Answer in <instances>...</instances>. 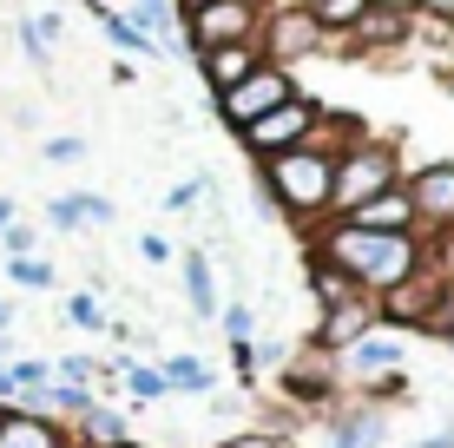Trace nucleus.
<instances>
[{
  "instance_id": "obj_47",
  "label": "nucleus",
  "mask_w": 454,
  "mask_h": 448,
  "mask_svg": "<svg viewBox=\"0 0 454 448\" xmlns=\"http://www.w3.org/2000/svg\"><path fill=\"white\" fill-rule=\"evenodd\" d=\"M113 448H152V442H138V436H125V442H113Z\"/></svg>"
},
{
  "instance_id": "obj_14",
  "label": "nucleus",
  "mask_w": 454,
  "mask_h": 448,
  "mask_svg": "<svg viewBox=\"0 0 454 448\" xmlns=\"http://www.w3.org/2000/svg\"><path fill=\"white\" fill-rule=\"evenodd\" d=\"M0 448H73V428L34 409H0Z\"/></svg>"
},
{
  "instance_id": "obj_8",
  "label": "nucleus",
  "mask_w": 454,
  "mask_h": 448,
  "mask_svg": "<svg viewBox=\"0 0 454 448\" xmlns=\"http://www.w3.org/2000/svg\"><path fill=\"white\" fill-rule=\"evenodd\" d=\"M402 192H409V205H415L421 238H434V231L454 224V159H428V165H415V172H402Z\"/></svg>"
},
{
  "instance_id": "obj_13",
  "label": "nucleus",
  "mask_w": 454,
  "mask_h": 448,
  "mask_svg": "<svg viewBox=\"0 0 454 448\" xmlns=\"http://www.w3.org/2000/svg\"><path fill=\"white\" fill-rule=\"evenodd\" d=\"M192 67H198V80H205L211 92H231L238 80H250V73L263 67V53H257V40H238V46H211V53H198Z\"/></svg>"
},
{
  "instance_id": "obj_11",
  "label": "nucleus",
  "mask_w": 454,
  "mask_h": 448,
  "mask_svg": "<svg viewBox=\"0 0 454 448\" xmlns=\"http://www.w3.org/2000/svg\"><path fill=\"white\" fill-rule=\"evenodd\" d=\"M415 40V13H388V7H369L363 20L349 27V40L336 46V59H375V53H409Z\"/></svg>"
},
{
  "instance_id": "obj_46",
  "label": "nucleus",
  "mask_w": 454,
  "mask_h": 448,
  "mask_svg": "<svg viewBox=\"0 0 454 448\" xmlns=\"http://www.w3.org/2000/svg\"><path fill=\"white\" fill-rule=\"evenodd\" d=\"M13 363V343H7V336H0V369H7Z\"/></svg>"
},
{
  "instance_id": "obj_30",
  "label": "nucleus",
  "mask_w": 454,
  "mask_h": 448,
  "mask_svg": "<svg viewBox=\"0 0 454 448\" xmlns=\"http://www.w3.org/2000/svg\"><path fill=\"white\" fill-rule=\"evenodd\" d=\"M217 448H296L290 436H284V428H238V436H224V442H217Z\"/></svg>"
},
{
  "instance_id": "obj_6",
  "label": "nucleus",
  "mask_w": 454,
  "mask_h": 448,
  "mask_svg": "<svg viewBox=\"0 0 454 448\" xmlns=\"http://www.w3.org/2000/svg\"><path fill=\"white\" fill-rule=\"evenodd\" d=\"M284 99H296V73H290V67H270V59H263L250 80H238L231 92H217V119H224L231 132H244V126H257L263 113H277Z\"/></svg>"
},
{
  "instance_id": "obj_18",
  "label": "nucleus",
  "mask_w": 454,
  "mask_h": 448,
  "mask_svg": "<svg viewBox=\"0 0 454 448\" xmlns=\"http://www.w3.org/2000/svg\"><path fill=\"white\" fill-rule=\"evenodd\" d=\"M67 428H73V448H113V442L132 436V422H125L119 403H92L80 422H67Z\"/></svg>"
},
{
  "instance_id": "obj_24",
  "label": "nucleus",
  "mask_w": 454,
  "mask_h": 448,
  "mask_svg": "<svg viewBox=\"0 0 454 448\" xmlns=\"http://www.w3.org/2000/svg\"><path fill=\"white\" fill-rule=\"evenodd\" d=\"M231 343H257V310H250V297H224V310H217Z\"/></svg>"
},
{
  "instance_id": "obj_5",
  "label": "nucleus",
  "mask_w": 454,
  "mask_h": 448,
  "mask_svg": "<svg viewBox=\"0 0 454 448\" xmlns=\"http://www.w3.org/2000/svg\"><path fill=\"white\" fill-rule=\"evenodd\" d=\"M257 53L270 59V67H296V59H309V53H330V40H323V27H317L309 7L270 0V13H263V27H257Z\"/></svg>"
},
{
  "instance_id": "obj_27",
  "label": "nucleus",
  "mask_w": 454,
  "mask_h": 448,
  "mask_svg": "<svg viewBox=\"0 0 454 448\" xmlns=\"http://www.w3.org/2000/svg\"><path fill=\"white\" fill-rule=\"evenodd\" d=\"M211 192H217V178H211V172H198V178H178V185L165 192V211H192V205H205Z\"/></svg>"
},
{
  "instance_id": "obj_1",
  "label": "nucleus",
  "mask_w": 454,
  "mask_h": 448,
  "mask_svg": "<svg viewBox=\"0 0 454 448\" xmlns=\"http://www.w3.org/2000/svg\"><path fill=\"white\" fill-rule=\"evenodd\" d=\"M257 192L270 211H284L296 231H317L330 218V198H336V159L309 145H290L277 159H257Z\"/></svg>"
},
{
  "instance_id": "obj_43",
  "label": "nucleus",
  "mask_w": 454,
  "mask_h": 448,
  "mask_svg": "<svg viewBox=\"0 0 454 448\" xmlns=\"http://www.w3.org/2000/svg\"><path fill=\"white\" fill-rule=\"evenodd\" d=\"M369 7H388V13H421V0H369Z\"/></svg>"
},
{
  "instance_id": "obj_40",
  "label": "nucleus",
  "mask_w": 454,
  "mask_h": 448,
  "mask_svg": "<svg viewBox=\"0 0 454 448\" xmlns=\"http://www.w3.org/2000/svg\"><path fill=\"white\" fill-rule=\"evenodd\" d=\"M20 46H27V59H34V67H46V40H40L34 20H20Z\"/></svg>"
},
{
  "instance_id": "obj_23",
  "label": "nucleus",
  "mask_w": 454,
  "mask_h": 448,
  "mask_svg": "<svg viewBox=\"0 0 454 448\" xmlns=\"http://www.w3.org/2000/svg\"><path fill=\"white\" fill-rule=\"evenodd\" d=\"M309 13H317V27H323V40H349V27L356 20H363V13H369V0H317V7H309Z\"/></svg>"
},
{
  "instance_id": "obj_38",
  "label": "nucleus",
  "mask_w": 454,
  "mask_h": 448,
  "mask_svg": "<svg viewBox=\"0 0 454 448\" xmlns=\"http://www.w3.org/2000/svg\"><path fill=\"white\" fill-rule=\"evenodd\" d=\"M231 376H238L244 389H257V357H250V343H231Z\"/></svg>"
},
{
  "instance_id": "obj_19",
  "label": "nucleus",
  "mask_w": 454,
  "mask_h": 448,
  "mask_svg": "<svg viewBox=\"0 0 454 448\" xmlns=\"http://www.w3.org/2000/svg\"><path fill=\"white\" fill-rule=\"evenodd\" d=\"M92 20L106 27V40H113L119 53H138V59H165V46H159V40H145V34H138V27L125 20L119 7H106V0H92Z\"/></svg>"
},
{
  "instance_id": "obj_20",
  "label": "nucleus",
  "mask_w": 454,
  "mask_h": 448,
  "mask_svg": "<svg viewBox=\"0 0 454 448\" xmlns=\"http://www.w3.org/2000/svg\"><path fill=\"white\" fill-rule=\"evenodd\" d=\"M159 369H165V382H171V396H211V389H217V376H211V363H205V357H192V350H171V357H165Z\"/></svg>"
},
{
  "instance_id": "obj_28",
  "label": "nucleus",
  "mask_w": 454,
  "mask_h": 448,
  "mask_svg": "<svg viewBox=\"0 0 454 448\" xmlns=\"http://www.w3.org/2000/svg\"><path fill=\"white\" fill-rule=\"evenodd\" d=\"M415 336H428V343H448V350H454V284L442 290V303L428 310V323H421Z\"/></svg>"
},
{
  "instance_id": "obj_15",
  "label": "nucleus",
  "mask_w": 454,
  "mask_h": 448,
  "mask_svg": "<svg viewBox=\"0 0 454 448\" xmlns=\"http://www.w3.org/2000/svg\"><path fill=\"white\" fill-rule=\"evenodd\" d=\"M363 138H369L363 113H342V106H323L303 145H309V152H323V159H342V152H349V145H363Z\"/></svg>"
},
{
  "instance_id": "obj_45",
  "label": "nucleus",
  "mask_w": 454,
  "mask_h": 448,
  "mask_svg": "<svg viewBox=\"0 0 454 448\" xmlns=\"http://www.w3.org/2000/svg\"><path fill=\"white\" fill-rule=\"evenodd\" d=\"M7 323H13V297H0V336H7Z\"/></svg>"
},
{
  "instance_id": "obj_22",
  "label": "nucleus",
  "mask_w": 454,
  "mask_h": 448,
  "mask_svg": "<svg viewBox=\"0 0 454 448\" xmlns=\"http://www.w3.org/2000/svg\"><path fill=\"white\" fill-rule=\"evenodd\" d=\"M303 284H309V297H317V310H330V303L356 297V284H349L342 271H330L323 257H303Z\"/></svg>"
},
{
  "instance_id": "obj_35",
  "label": "nucleus",
  "mask_w": 454,
  "mask_h": 448,
  "mask_svg": "<svg viewBox=\"0 0 454 448\" xmlns=\"http://www.w3.org/2000/svg\"><path fill=\"white\" fill-rule=\"evenodd\" d=\"M290 350H296V343H277V336H257V343H250V357H257V376H263V369H284V363H290Z\"/></svg>"
},
{
  "instance_id": "obj_44",
  "label": "nucleus",
  "mask_w": 454,
  "mask_h": 448,
  "mask_svg": "<svg viewBox=\"0 0 454 448\" xmlns=\"http://www.w3.org/2000/svg\"><path fill=\"white\" fill-rule=\"evenodd\" d=\"M13 218H20V211H13V198H0V231H7Z\"/></svg>"
},
{
  "instance_id": "obj_25",
  "label": "nucleus",
  "mask_w": 454,
  "mask_h": 448,
  "mask_svg": "<svg viewBox=\"0 0 454 448\" xmlns=\"http://www.w3.org/2000/svg\"><path fill=\"white\" fill-rule=\"evenodd\" d=\"M67 323H80V330H92V336L113 330V317H106V303L92 297V290H73V297H67Z\"/></svg>"
},
{
  "instance_id": "obj_41",
  "label": "nucleus",
  "mask_w": 454,
  "mask_h": 448,
  "mask_svg": "<svg viewBox=\"0 0 454 448\" xmlns=\"http://www.w3.org/2000/svg\"><path fill=\"white\" fill-rule=\"evenodd\" d=\"M421 20H442V27H454V0H421Z\"/></svg>"
},
{
  "instance_id": "obj_21",
  "label": "nucleus",
  "mask_w": 454,
  "mask_h": 448,
  "mask_svg": "<svg viewBox=\"0 0 454 448\" xmlns=\"http://www.w3.org/2000/svg\"><path fill=\"white\" fill-rule=\"evenodd\" d=\"M356 224H369V231H415V205H409V192H382V198H369L363 211H349Z\"/></svg>"
},
{
  "instance_id": "obj_3",
  "label": "nucleus",
  "mask_w": 454,
  "mask_h": 448,
  "mask_svg": "<svg viewBox=\"0 0 454 448\" xmlns=\"http://www.w3.org/2000/svg\"><path fill=\"white\" fill-rule=\"evenodd\" d=\"M270 0H178V27H184V53H211V46H238L257 40Z\"/></svg>"
},
{
  "instance_id": "obj_34",
  "label": "nucleus",
  "mask_w": 454,
  "mask_h": 448,
  "mask_svg": "<svg viewBox=\"0 0 454 448\" xmlns=\"http://www.w3.org/2000/svg\"><path fill=\"white\" fill-rule=\"evenodd\" d=\"M53 382H86V389H99V363H92V357H59Z\"/></svg>"
},
{
  "instance_id": "obj_10",
  "label": "nucleus",
  "mask_w": 454,
  "mask_h": 448,
  "mask_svg": "<svg viewBox=\"0 0 454 448\" xmlns=\"http://www.w3.org/2000/svg\"><path fill=\"white\" fill-rule=\"evenodd\" d=\"M442 290H448V277L434 271V264H421L409 284H395L388 297H375V310H382V330H402V336H415L421 323H428V310L442 303Z\"/></svg>"
},
{
  "instance_id": "obj_4",
  "label": "nucleus",
  "mask_w": 454,
  "mask_h": 448,
  "mask_svg": "<svg viewBox=\"0 0 454 448\" xmlns=\"http://www.w3.org/2000/svg\"><path fill=\"white\" fill-rule=\"evenodd\" d=\"M277 389H284V403H296V409H330V403H342V363H336V350L296 343L290 363L277 369Z\"/></svg>"
},
{
  "instance_id": "obj_26",
  "label": "nucleus",
  "mask_w": 454,
  "mask_h": 448,
  "mask_svg": "<svg viewBox=\"0 0 454 448\" xmlns=\"http://www.w3.org/2000/svg\"><path fill=\"white\" fill-rule=\"evenodd\" d=\"M7 277H13L20 290H53V284H59V271L46 264V257H7Z\"/></svg>"
},
{
  "instance_id": "obj_33",
  "label": "nucleus",
  "mask_w": 454,
  "mask_h": 448,
  "mask_svg": "<svg viewBox=\"0 0 454 448\" xmlns=\"http://www.w3.org/2000/svg\"><path fill=\"white\" fill-rule=\"evenodd\" d=\"M86 152H92L86 138H73V132H67V138H46V145H40V159H46V165H80Z\"/></svg>"
},
{
  "instance_id": "obj_12",
  "label": "nucleus",
  "mask_w": 454,
  "mask_h": 448,
  "mask_svg": "<svg viewBox=\"0 0 454 448\" xmlns=\"http://www.w3.org/2000/svg\"><path fill=\"white\" fill-rule=\"evenodd\" d=\"M375 323H382V310H375V297H369V290H356V297H342V303H330V310L317 317L309 343H317V350H336V357H342V350H349L356 336H369Z\"/></svg>"
},
{
  "instance_id": "obj_31",
  "label": "nucleus",
  "mask_w": 454,
  "mask_h": 448,
  "mask_svg": "<svg viewBox=\"0 0 454 448\" xmlns=\"http://www.w3.org/2000/svg\"><path fill=\"white\" fill-rule=\"evenodd\" d=\"M73 198V211H80V224H113L119 211H113V198H99V192H67Z\"/></svg>"
},
{
  "instance_id": "obj_29",
  "label": "nucleus",
  "mask_w": 454,
  "mask_h": 448,
  "mask_svg": "<svg viewBox=\"0 0 454 448\" xmlns=\"http://www.w3.org/2000/svg\"><path fill=\"white\" fill-rule=\"evenodd\" d=\"M7 376H13V396H20V389H46V382H53V363H46V357H13Z\"/></svg>"
},
{
  "instance_id": "obj_16",
  "label": "nucleus",
  "mask_w": 454,
  "mask_h": 448,
  "mask_svg": "<svg viewBox=\"0 0 454 448\" xmlns=\"http://www.w3.org/2000/svg\"><path fill=\"white\" fill-rule=\"evenodd\" d=\"M178 264H184V303H192V317H198V323L217 317V310H224V290H217L211 251H205V244H192V251H184Z\"/></svg>"
},
{
  "instance_id": "obj_17",
  "label": "nucleus",
  "mask_w": 454,
  "mask_h": 448,
  "mask_svg": "<svg viewBox=\"0 0 454 448\" xmlns=\"http://www.w3.org/2000/svg\"><path fill=\"white\" fill-rule=\"evenodd\" d=\"M113 363H119V376H125V396H132L125 409H159V403H171V382H165L159 363H138L132 350H119Z\"/></svg>"
},
{
  "instance_id": "obj_36",
  "label": "nucleus",
  "mask_w": 454,
  "mask_h": 448,
  "mask_svg": "<svg viewBox=\"0 0 454 448\" xmlns=\"http://www.w3.org/2000/svg\"><path fill=\"white\" fill-rule=\"evenodd\" d=\"M428 264H434V271H442L448 284H454V224H448V231H434V238H428Z\"/></svg>"
},
{
  "instance_id": "obj_42",
  "label": "nucleus",
  "mask_w": 454,
  "mask_h": 448,
  "mask_svg": "<svg viewBox=\"0 0 454 448\" xmlns=\"http://www.w3.org/2000/svg\"><path fill=\"white\" fill-rule=\"evenodd\" d=\"M415 448H454V428H434V436H421Z\"/></svg>"
},
{
  "instance_id": "obj_37",
  "label": "nucleus",
  "mask_w": 454,
  "mask_h": 448,
  "mask_svg": "<svg viewBox=\"0 0 454 448\" xmlns=\"http://www.w3.org/2000/svg\"><path fill=\"white\" fill-rule=\"evenodd\" d=\"M138 257H145V264H171V257H178V244H171L165 231H145V238H138Z\"/></svg>"
},
{
  "instance_id": "obj_7",
  "label": "nucleus",
  "mask_w": 454,
  "mask_h": 448,
  "mask_svg": "<svg viewBox=\"0 0 454 448\" xmlns=\"http://www.w3.org/2000/svg\"><path fill=\"white\" fill-rule=\"evenodd\" d=\"M317 113H323V99L296 92V99H284L277 113H263L257 126H244V132H238V145L250 152V159H277V152H290V145H303V138H309Z\"/></svg>"
},
{
  "instance_id": "obj_9",
  "label": "nucleus",
  "mask_w": 454,
  "mask_h": 448,
  "mask_svg": "<svg viewBox=\"0 0 454 448\" xmlns=\"http://www.w3.org/2000/svg\"><path fill=\"white\" fill-rule=\"evenodd\" d=\"M342 389H363V382H375V376H395V369H409V336L402 330H382V323H375L369 336H356L349 350H342Z\"/></svg>"
},
{
  "instance_id": "obj_2",
  "label": "nucleus",
  "mask_w": 454,
  "mask_h": 448,
  "mask_svg": "<svg viewBox=\"0 0 454 448\" xmlns=\"http://www.w3.org/2000/svg\"><path fill=\"white\" fill-rule=\"evenodd\" d=\"M402 185V145L395 138H363V145H349L336 159V198H330V218H349V211H363L369 198L395 192Z\"/></svg>"
},
{
  "instance_id": "obj_39",
  "label": "nucleus",
  "mask_w": 454,
  "mask_h": 448,
  "mask_svg": "<svg viewBox=\"0 0 454 448\" xmlns=\"http://www.w3.org/2000/svg\"><path fill=\"white\" fill-rule=\"evenodd\" d=\"M46 224H53V231H86L80 211H73V198H53V205H46Z\"/></svg>"
},
{
  "instance_id": "obj_48",
  "label": "nucleus",
  "mask_w": 454,
  "mask_h": 448,
  "mask_svg": "<svg viewBox=\"0 0 454 448\" xmlns=\"http://www.w3.org/2000/svg\"><path fill=\"white\" fill-rule=\"evenodd\" d=\"M284 7H317V0H284Z\"/></svg>"
},
{
  "instance_id": "obj_32",
  "label": "nucleus",
  "mask_w": 454,
  "mask_h": 448,
  "mask_svg": "<svg viewBox=\"0 0 454 448\" xmlns=\"http://www.w3.org/2000/svg\"><path fill=\"white\" fill-rule=\"evenodd\" d=\"M0 251H7V257H34V251H40V231H34V224H20V218H13L7 231H0Z\"/></svg>"
}]
</instances>
